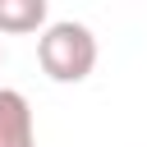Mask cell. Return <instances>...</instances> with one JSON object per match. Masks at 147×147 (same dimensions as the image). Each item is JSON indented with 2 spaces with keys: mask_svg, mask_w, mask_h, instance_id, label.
<instances>
[{
  "mask_svg": "<svg viewBox=\"0 0 147 147\" xmlns=\"http://www.w3.org/2000/svg\"><path fill=\"white\" fill-rule=\"evenodd\" d=\"M37 60H41L46 78H55V83H83L96 69V37H92V28H83L74 18L51 23L37 37Z\"/></svg>",
  "mask_w": 147,
  "mask_h": 147,
  "instance_id": "cell-1",
  "label": "cell"
},
{
  "mask_svg": "<svg viewBox=\"0 0 147 147\" xmlns=\"http://www.w3.org/2000/svg\"><path fill=\"white\" fill-rule=\"evenodd\" d=\"M51 0H0V32H37L46 28Z\"/></svg>",
  "mask_w": 147,
  "mask_h": 147,
  "instance_id": "cell-3",
  "label": "cell"
},
{
  "mask_svg": "<svg viewBox=\"0 0 147 147\" xmlns=\"http://www.w3.org/2000/svg\"><path fill=\"white\" fill-rule=\"evenodd\" d=\"M0 60H5V55H0Z\"/></svg>",
  "mask_w": 147,
  "mask_h": 147,
  "instance_id": "cell-4",
  "label": "cell"
},
{
  "mask_svg": "<svg viewBox=\"0 0 147 147\" xmlns=\"http://www.w3.org/2000/svg\"><path fill=\"white\" fill-rule=\"evenodd\" d=\"M0 147H37L32 106L14 87H0Z\"/></svg>",
  "mask_w": 147,
  "mask_h": 147,
  "instance_id": "cell-2",
  "label": "cell"
}]
</instances>
